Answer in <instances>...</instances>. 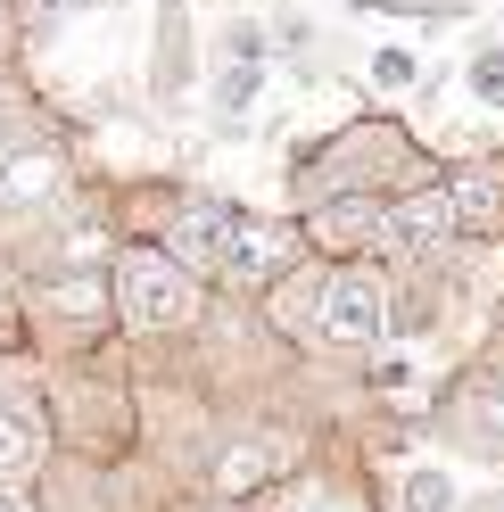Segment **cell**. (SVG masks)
<instances>
[{
  "mask_svg": "<svg viewBox=\"0 0 504 512\" xmlns=\"http://www.w3.org/2000/svg\"><path fill=\"white\" fill-rule=\"evenodd\" d=\"M116 306L133 331H182L199 323V273L157 240V248H124L116 256Z\"/></svg>",
  "mask_w": 504,
  "mask_h": 512,
  "instance_id": "6da1fadb",
  "label": "cell"
},
{
  "mask_svg": "<svg viewBox=\"0 0 504 512\" xmlns=\"http://www.w3.org/2000/svg\"><path fill=\"white\" fill-rule=\"evenodd\" d=\"M381 331H389L381 281H372V273H339L331 290H323V339H331V347H372Z\"/></svg>",
  "mask_w": 504,
  "mask_h": 512,
  "instance_id": "7a4b0ae2",
  "label": "cell"
},
{
  "mask_svg": "<svg viewBox=\"0 0 504 512\" xmlns=\"http://www.w3.org/2000/svg\"><path fill=\"white\" fill-rule=\"evenodd\" d=\"M58 182H67V157L50 141H9L0 149V207H42Z\"/></svg>",
  "mask_w": 504,
  "mask_h": 512,
  "instance_id": "3957f363",
  "label": "cell"
},
{
  "mask_svg": "<svg viewBox=\"0 0 504 512\" xmlns=\"http://www.w3.org/2000/svg\"><path fill=\"white\" fill-rule=\"evenodd\" d=\"M232 223H240V207H182V215H174V232H166V248H174L191 273H224V256H232Z\"/></svg>",
  "mask_w": 504,
  "mask_h": 512,
  "instance_id": "277c9868",
  "label": "cell"
},
{
  "mask_svg": "<svg viewBox=\"0 0 504 512\" xmlns=\"http://www.w3.org/2000/svg\"><path fill=\"white\" fill-rule=\"evenodd\" d=\"M290 256H298V232H290V223H257V215H240V223H232V256H224V273H240V281H273Z\"/></svg>",
  "mask_w": 504,
  "mask_h": 512,
  "instance_id": "5b68a950",
  "label": "cell"
},
{
  "mask_svg": "<svg viewBox=\"0 0 504 512\" xmlns=\"http://www.w3.org/2000/svg\"><path fill=\"white\" fill-rule=\"evenodd\" d=\"M455 223H463L455 190H422V199H405V207L381 215V240H389V248H430V240H447Z\"/></svg>",
  "mask_w": 504,
  "mask_h": 512,
  "instance_id": "8992f818",
  "label": "cell"
},
{
  "mask_svg": "<svg viewBox=\"0 0 504 512\" xmlns=\"http://www.w3.org/2000/svg\"><path fill=\"white\" fill-rule=\"evenodd\" d=\"M281 463H290V446H281V438H240V446L215 455V496H257Z\"/></svg>",
  "mask_w": 504,
  "mask_h": 512,
  "instance_id": "52a82bcc",
  "label": "cell"
},
{
  "mask_svg": "<svg viewBox=\"0 0 504 512\" xmlns=\"http://www.w3.org/2000/svg\"><path fill=\"white\" fill-rule=\"evenodd\" d=\"M34 455H42V430H34V413H17L9 397H0V479L34 471Z\"/></svg>",
  "mask_w": 504,
  "mask_h": 512,
  "instance_id": "ba28073f",
  "label": "cell"
},
{
  "mask_svg": "<svg viewBox=\"0 0 504 512\" xmlns=\"http://www.w3.org/2000/svg\"><path fill=\"white\" fill-rule=\"evenodd\" d=\"M455 207H463V223H488V215H504V174H496V166H480V174H463V190H455Z\"/></svg>",
  "mask_w": 504,
  "mask_h": 512,
  "instance_id": "9c48e42d",
  "label": "cell"
},
{
  "mask_svg": "<svg viewBox=\"0 0 504 512\" xmlns=\"http://www.w3.org/2000/svg\"><path fill=\"white\" fill-rule=\"evenodd\" d=\"M455 504V479L438 471V463H414L405 471V512H447Z\"/></svg>",
  "mask_w": 504,
  "mask_h": 512,
  "instance_id": "30bf717a",
  "label": "cell"
},
{
  "mask_svg": "<svg viewBox=\"0 0 504 512\" xmlns=\"http://www.w3.org/2000/svg\"><path fill=\"white\" fill-rule=\"evenodd\" d=\"M257 58H232V67H224V83H215V108H224V116H240L248 100H257Z\"/></svg>",
  "mask_w": 504,
  "mask_h": 512,
  "instance_id": "8fae6325",
  "label": "cell"
},
{
  "mask_svg": "<svg viewBox=\"0 0 504 512\" xmlns=\"http://www.w3.org/2000/svg\"><path fill=\"white\" fill-rule=\"evenodd\" d=\"M471 91H480L488 108H504V50H480V58H471Z\"/></svg>",
  "mask_w": 504,
  "mask_h": 512,
  "instance_id": "7c38bea8",
  "label": "cell"
},
{
  "mask_svg": "<svg viewBox=\"0 0 504 512\" xmlns=\"http://www.w3.org/2000/svg\"><path fill=\"white\" fill-rule=\"evenodd\" d=\"M372 83H381V91H405V83H414V50H372Z\"/></svg>",
  "mask_w": 504,
  "mask_h": 512,
  "instance_id": "4fadbf2b",
  "label": "cell"
},
{
  "mask_svg": "<svg viewBox=\"0 0 504 512\" xmlns=\"http://www.w3.org/2000/svg\"><path fill=\"white\" fill-rule=\"evenodd\" d=\"M50 306L58 314H91V306H100V281H67V290H50Z\"/></svg>",
  "mask_w": 504,
  "mask_h": 512,
  "instance_id": "5bb4252c",
  "label": "cell"
},
{
  "mask_svg": "<svg viewBox=\"0 0 504 512\" xmlns=\"http://www.w3.org/2000/svg\"><path fill=\"white\" fill-rule=\"evenodd\" d=\"M306 512H348V504H331V496H323V504H306Z\"/></svg>",
  "mask_w": 504,
  "mask_h": 512,
  "instance_id": "9a60e30c",
  "label": "cell"
},
{
  "mask_svg": "<svg viewBox=\"0 0 504 512\" xmlns=\"http://www.w3.org/2000/svg\"><path fill=\"white\" fill-rule=\"evenodd\" d=\"M0 149H9V108H0Z\"/></svg>",
  "mask_w": 504,
  "mask_h": 512,
  "instance_id": "2e32d148",
  "label": "cell"
},
{
  "mask_svg": "<svg viewBox=\"0 0 504 512\" xmlns=\"http://www.w3.org/2000/svg\"><path fill=\"white\" fill-rule=\"evenodd\" d=\"M0 512H25V504H17V496H0Z\"/></svg>",
  "mask_w": 504,
  "mask_h": 512,
  "instance_id": "e0dca14e",
  "label": "cell"
}]
</instances>
